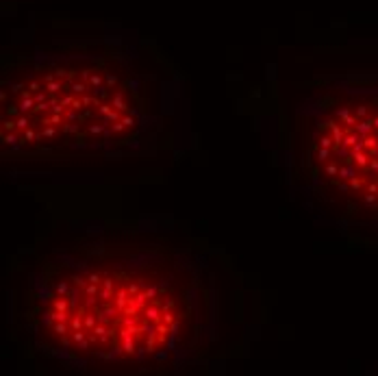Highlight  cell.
I'll return each mask as SVG.
<instances>
[{
  "instance_id": "7a4b0ae2",
  "label": "cell",
  "mask_w": 378,
  "mask_h": 376,
  "mask_svg": "<svg viewBox=\"0 0 378 376\" xmlns=\"http://www.w3.org/2000/svg\"><path fill=\"white\" fill-rule=\"evenodd\" d=\"M150 91L107 59L35 63L2 83V146L9 152L113 150L148 126Z\"/></svg>"
},
{
  "instance_id": "3957f363",
  "label": "cell",
  "mask_w": 378,
  "mask_h": 376,
  "mask_svg": "<svg viewBox=\"0 0 378 376\" xmlns=\"http://www.w3.org/2000/svg\"><path fill=\"white\" fill-rule=\"evenodd\" d=\"M304 183L341 215L378 226V87L326 89L300 120Z\"/></svg>"
},
{
  "instance_id": "6da1fadb",
  "label": "cell",
  "mask_w": 378,
  "mask_h": 376,
  "mask_svg": "<svg viewBox=\"0 0 378 376\" xmlns=\"http://www.w3.org/2000/svg\"><path fill=\"white\" fill-rule=\"evenodd\" d=\"M215 281L194 252L152 244H76L26 276L31 346L70 368L166 372L207 350Z\"/></svg>"
}]
</instances>
